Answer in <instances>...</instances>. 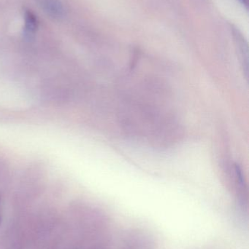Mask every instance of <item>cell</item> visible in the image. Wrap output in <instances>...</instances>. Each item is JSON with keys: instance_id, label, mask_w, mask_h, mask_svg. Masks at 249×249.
Instances as JSON below:
<instances>
[{"instance_id": "6da1fadb", "label": "cell", "mask_w": 249, "mask_h": 249, "mask_svg": "<svg viewBox=\"0 0 249 249\" xmlns=\"http://www.w3.org/2000/svg\"><path fill=\"white\" fill-rule=\"evenodd\" d=\"M23 37L27 42H32L35 39L38 28H39V20L38 16L31 9L24 8L23 10Z\"/></svg>"}, {"instance_id": "277c9868", "label": "cell", "mask_w": 249, "mask_h": 249, "mask_svg": "<svg viewBox=\"0 0 249 249\" xmlns=\"http://www.w3.org/2000/svg\"><path fill=\"white\" fill-rule=\"evenodd\" d=\"M241 2V4L245 6L246 8L248 9L249 7V0H238Z\"/></svg>"}, {"instance_id": "5b68a950", "label": "cell", "mask_w": 249, "mask_h": 249, "mask_svg": "<svg viewBox=\"0 0 249 249\" xmlns=\"http://www.w3.org/2000/svg\"><path fill=\"white\" fill-rule=\"evenodd\" d=\"M1 215H0V224H1Z\"/></svg>"}, {"instance_id": "3957f363", "label": "cell", "mask_w": 249, "mask_h": 249, "mask_svg": "<svg viewBox=\"0 0 249 249\" xmlns=\"http://www.w3.org/2000/svg\"><path fill=\"white\" fill-rule=\"evenodd\" d=\"M233 34L234 36H235V45H236L237 50H238V53L240 60H241L243 70L245 72L246 77L247 78L249 73L248 45L244 39V36L239 33L238 30L234 31Z\"/></svg>"}, {"instance_id": "7a4b0ae2", "label": "cell", "mask_w": 249, "mask_h": 249, "mask_svg": "<svg viewBox=\"0 0 249 249\" xmlns=\"http://www.w3.org/2000/svg\"><path fill=\"white\" fill-rule=\"evenodd\" d=\"M35 1L51 18L60 20L64 18V6L60 0H35Z\"/></svg>"}]
</instances>
